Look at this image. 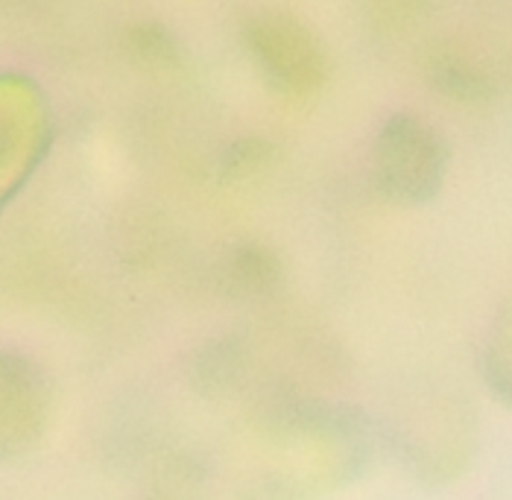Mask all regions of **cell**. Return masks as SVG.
Instances as JSON below:
<instances>
[{
    "label": "cell",
    "instance_id": "obj_1",
    "mask_svg": "<svg viewBox=\"0 0 512 500\" xmlns=\"http://www.w3.org/2000/svg\"><path fill=\"white\" fill-rule=\"evenodd\" d=\"M486 357H489V369H492L495 384L501 386L507 395H512V299L504 313L498 316V325H495Z\"/></svg>",
    "mask_w": 512,
    "mask_h": 500
}]
</instances>
